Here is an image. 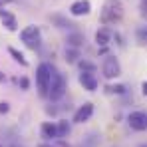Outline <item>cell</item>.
Segmentation results:
<instances>
[{
	"mask_svg": "<svg viewBox=\"0 0 147 147\" xmlns=\"http://www.w3.org/2000/svg\"><path fill=\"white\" fill-rule=\"evenodd\" d=\"M139 147H147V143H141V145H139Z\"/></svg>",
	"mask_w": 147,
	"mask_h": 147,
	"instance_id": "cell-29",
	"label": "cell"
},
{
	"mask_svg": "<svg viewBox=\"0 0 147 147\" xmlns=\"http://www.w3.org/2000/svg\"><path fill=\"white\" fill-rule=\"evenodd\" d=\"M127 125L133 129V131H147V111H131L127 115Z\"/></svg>",
	"mask_w": 147,
	"mask_h": 147,
	"instance_id": "cell-6",
	"label": "cell"
},
{
	"mask_svg": "<svg viewBox=\"0 0 147 147\" xmlns=\"http://www.w3.org/2000/svg\"><path fill=\"white\" fill-rule=\"evenodd\" d=\"M8 54L12 56V60H14L16 64H20L22 68H28V60H26V56L20 52V50H16V48H12V46H10V48H8Z\"/></svg>",
	"mask_w": 147,
	"mask_h": 147,
	"instance_id": "cell-16",
	"label": "cell"
},
{
	"mask_svg": "<svg viewBox=\"0 0 147 147\" xmlns=\"http://www.w3.org/2000/svg\"><path fill=\"white\" fill-rule=\"evenodd\" d=\"M18 86H20V90H30V80H28V78H26V76H22V78H20V80H18Z\"/></svg>",
	"mask_w": 147,
	"mask_h": 147,
	"instance_id": "cell-21",
	"label": "cell"
},
{
	"mask_svg": "<svg viewBox=\"0 0 147 147\" xmlns=\"http://www.w3.org/2000/svg\"><path fill=\"white\" fill-rule=\"evenodd\" d=\"M80 86L86 90V92H96L99 86L98 82V74L96 72H80V78H78Z\"/></svg>",
	"mask_w": 147,
	"mask_h": 147,
	"instance_id": "cell-7",
	"label": "cell"
},
{
	"mask_svg": "<svg viewBox=\"0 0 147 147\" xmlns=\"http://www.w3.org/2000/svg\"><path fill=\"white\" fill-rule=\"evenodd\" d=\"M10 2H14V0H0V8H4V6L10 4Z\"/></svg>",
	"mask_w": 147,
	"mask_h": 147,
	"instance_id": "cell-25",
	"label": "cell"
},
{
	"mask_svg": "<svg viewBox=\"0 0 147 147\" xmlns=\"http://www.w3.org/2000/svg\"><path fill=\"white\" fill-rule=\"evenodd\" d=\"M123 14H125V6L121 0H105L99 10V22H101V26L119 24Z\"/></svg>",
	"mask_w": 147,
	"mask_h": 147,
	"instance_id": "cell-1",
	"label": "cell"
},
{
	"mask_svg": "<svg viewBox=\"0 0 147 147\" xmlns=\"http://www.w3.org/2000/svg\"><path fill=\"white\" fill-rule=\"evenodd\" d=\"M64 60H66L68 64H78V62L82 60V50L66 46V50H64Z\"/></svg>",
	"mask_w": 147,
	"mask_h": 147,
	"instance_id": "cell-15",
	"label": "cell"
},
{
	"mask_svg": "<svg viewBox=\"0 0 147 147\" xmlns=\"http://www.w3.org/2000/svg\"><path fill=\"white\" fill-rule=\"evenodd\" d=\"M50 22L56 26V28H60V30H72L76 24H72L66 16H62V14H52L50 16Z\"/></svg>",
	"mask_w": 147,
	"mask_h": 147,
	"instance_id": "cell-14",
	"label": "cell"
},
{
	"mask_svg": "<svg viewBox=\"0 0 147 147\" xmlns=\"http://www.w3.org/2000/svg\"><path fill=\"white\" fill-rule=\"evenodd\" d=\"M137 38H139V42L145 46V44H147V28H141V30L137 32Z\"/></svg>",
	"mask_w": 147,
	"mask_h": 147,
	"instance_id": "cell-22",
	"label": "cell"
},
{
	"mask_svg": "<svg viewBox=\"0 0 147 147\" xmlns=\"http://www.w3.org/2000/svg\"><path fill=\"white\" fill-rule=\"evenodd\" d=\"M78 68H80V72H98L96 64H94V62H88V60H84V58L78 62Z\"/></svg>",
	"mask_w": 147,
	"mask_h": 147,
	"instance_id": "cell-20",
	"label": "cell"
},
{
	"mask_svg": "<svg viewBox=\"0 0 147 147\" xmlns=\"http://www.w3.org/2000/svg\"><path fill=\"white\" fill-rule=\"evenodd\" d=\"M101 74L105 80H115L121 76V64L115 56H105L103 64H101Z\"/></svg>",
	"mask_w": 147,
	"mask_h": 147,
	"instance_id": "cell-5",
	"label": "cell"
},
{
	"mask_svg": "<svg viewBox=\"0 0 147 147\" xmlns=\"http://www.w3.org/2000/svg\"><path fill=\"white\" fill-rule=\"evenodd\" d=\"M94 115V103L92 101H86L84 105H80L74 113V123H86L90 121V117Z\"/></svg>",
	"mask_w": 147,
	"mask_h": 147,
	"instance_id": "cell-8",
	"label": "cell"
},
{
	"mask_svg": "<svg viewBox=\"0 0 147 147\" xmlns=\"http://www.w3.org/2000/svg\"><path fill=\"white\" fill-rule=\"evenodd\" d=\"M10 111V103L8 101H0V115H6Z\"/></svg>",
	"mask_w": 147,
	"mask_h": 147,
	"instance_id": "cell-23",
	"label": "cell"
},
{
	"mask_svg": "<svg viewBox=\"0 0 147 147\" xmlns=\"http://www.w3.org/2000/svg\"><path fill=\"white\" fill-rule=\"evenodd\" d=\"M0 147H4V145H0Z\"/></svg>",
	"mask_w": 147,
	"mask_h": 147,
	"instance_id": "cell-30",
	"label": "cell"
},
{
	"mask_svg": "<svg viewBox=\"0 0 147 147\" xmlns=\"http://www.w3.org/2000/svg\"><path fill=\"white\" fill-rule=\"evenodd\" d=\"M56 127H58V139H64V137H68L70 135V123L66 121V119H60V121L56 123Z\"/></svg>",
	"mask_w": 147,
	"mask_h": 147,
	"instance_id": "cell-19",
	"label": "cell"
},
{
	"mask_svg": "<svg viewBox=\"0 0 147 147\" xmlns=\"http://www.w3.org/2000/svg\"><path fill=\"white\" fill-rule=\"evenodd\" d=\"M66 90H68V82H66V76L60 74L56 68L52 70V80H50V88H48V96L50 101H60V99L66 96Z\"/></svg>",
	"mask_w": 147,
	"mask_h": 147,
	"instance_id": "cell-2",
	"label": "cell"
},
{
	"mask_svg": "<svg viewBox=\"0 0 147 147\" xmlns=\"http://www.w3.org/2000/svg\"><path fill=\"white\" fill-rule=\"evenodd\" d=\"M141 94H143V96H147V80L141 84Z\"/></svg>",
	"mask_w": 147,
	"mask_h": 147,
	"instance_id": "cell-24",
	"label": "cell"
},
{
	"mask_svg": "<svg viewBox=\"0 0 147 147\" xmlns=\"http://www.w3.org/2000/svg\"><path fill=\"white\" fill-rule=\"evenodd\" d=\"M8 147H24V145H22V143H18V141H14V143H10Z\"/></svg>",
	"mask_w": 147,
	"mask_h": 147,
	"instance_id": "cell-27",
	"label": "cell"
},
{
	"mask_svg": "<svg viewBox=\"0 0 147 147\" xmlns=\"http://www.w3.org/2000/svg\"><path fill=\"white\" fill-rule=\"evenodd\" d=\"M84 42H86V36H84L82 32H78V30H72V32L68 34V38H66V44H68L70 48H80L82 50Z\"/></svg>",
	"mask_w": 147,
	"mask_h": 147,
	"instance_id": "cell-13",
	"label": "cell"
},
{
	"mask_svg": "<svg viewBox=\"0 0 147 147\" xmlns=\"http://www.w3.org/2000/svg\"><path fill=\"white\" fill-rule=\"evenodd\" d=\"M40 133L46 141H56L58 139V127L54 121H44L40 125Z\"/></svg>",
	"mask_w": 147,
	"mask_h": 147,
	"instance_id": "cell-12",
	"label": "cell"
},
{
	"mask_svg": "<svg viewBox=\"0 0 147 147\" xmlns=\"http://www.w3.org/2000/svg\"><path fill=\"white\" fill-rule=\"evenodd\" d=\"M52 70L54 66L48 62H42L38 68H36V88H38V94L42 98L48 96V88H50V80H52Z\"/></svg>",
	"mask_w": 147,
	"mask_h": 147,
	"instance_id": "cell-3",
	"label": "cell"
},
{
	"mask_svg": "<svg viewBox=\"0 0 147 147\" xmlns=\"http://www.w3.org/2000/svg\"><path fill=\"white\" fill-rule=\"evenodd\" d=\"M0 20H2V26H4L8 32H16V30H18V20H16V16H14L12 12L0 8Z\"/></svg>",
	"mask_w": 147,
	"mask_h": 147,
	"instance_id": "cell-11",
	"label": "cell"
},
{
	"mask_svg": "<svg viewBox=\"0 0 147 147\" xmlns=\"http://www.w3.org/2000/svg\"><path fill=\"white\" fill-rule=\"evenodd\" d=\"M92 12V2L90 0H76L70 4V14L72 16H88Z\"/></svg>",
	"mask_w": 147,
	"mask_h": 147,
	"instance_id": "cell-9",
	"label": "cell"
},
{
	"mask_svg": "<svg viewBox=\"0 0 147 147\" xmlns=\"http://www.w3.org/2000/svg\"><path fill=\"white\" fill-rule=\"evenodd\" d=\"M111 38H113L111 28H109V26H99V30L96 32V44H98L99 48H105V46L111 42Z\"/></svg>",
	"mask_w": 147,
	"mask_h": 147,
	"instance_id": "cell-10",
	"label": "cell"
},
{
	"mask_svg": "<svg viewBox=\"0 0 147 147\" xmlns=\"http://www.w3.org/2000/svg\"><path fill=\"white\" fill-rule=\"evenodd\" d=\"M105 94L107 96H123L125 94V86L123 84H107L105 86Z\"/></svg>",
	"mask_w": 147,
	"mask_h": 147,
	"instance_id": "cell-18",
	"label": "cell"
},
{
	"mask_svg": "<svg viewBox=\"0 0 147 147\" xmlns=\"http://www.w3.org/2000/svg\"><path fill=\"white\" fill-rule=\"evenodd\" d=\"M98 145H99V133L92 131V133H88V135L82 139V145L80 147H98Z\"/></svg>",
	"mask_w": 147,
	"mask_h": 147,
	"instance_id": "cell-17",
	"label": "cell"
},
{
	"mask_svg": "<svg viewBox=\"0 0 147 147\" xmlns=\"http://www.w3.org/2000/svg\"><path fill=\"white\" fill-rule=\"evenodd\" d=\"M20 40L24 42L30 50H38L42 44V32H40V26L30 24L20 30Z\"/></svg>",
	"mask_w": 147,
	"mask_h": 147,
	"instance_id": "cell-4",
	"label": "cell"
},
{
	"mask_svg": "<svg viewBox=\"0 0 147 147\" xmlns=\"http://www.w3.org/2000/svg\"><path fill=\"white\" fill-rule=\"evenodd\" d=\"M38 147H58V145H52V141H50V143H40Z\"/></svg>",
	"mask_w": 147,
	"mask_h": 147,
	"instance_id": "cell-26",
	"label": "cell"
},
{
	"mask_svg": "<svg viewBox=\"0 0 147 147\" xmlns=\"http://www.w3.org/2000/svg\"><path fill=\"white\" fill-rule=\"evenodd\" d=\"M4 82H6V76H4L2 72H0V84H4Z\"/></svg>",
	"mask_w": 147,
	"mask_h": 147,
	"instance_id": "cell-28",
	"label": "cell"
}]
</instances>
